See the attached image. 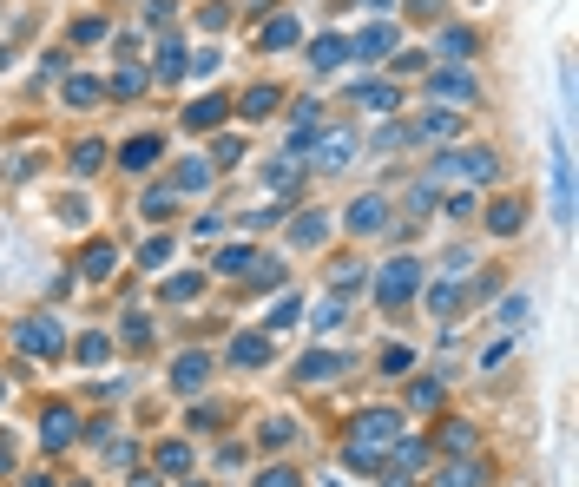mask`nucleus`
I'll return each mask as SVG.
<instances>
[{"mask_svg":"<svg viewBox=\"0 0 579 487\" xmlns=\"http://www.w3.org/2000/svg\"><path fill=\"white\" fill-rule=\"evenodd\" d=\"M501 178V158L487 152H474V145H461V152H448V158H435V178L428 185H494Z\"/></svg>","mask_w":579,"mask_h":487,"instance_id":"1","label":"nucleus"},{"mask_svg":"<svg viewBox=\"0 0 579 487\" xmlns=\"http://www.w3.org/2000/svg\"><path fill=\"white\" fill-rule=\"evenodd\" d=\"M415 290H422V257H389V264L376 270V303L382 310H402Z\"/></svg>","mask_w":579,"mask_h":487,"instance_id":"2","label":"nucleus"},{"mask_svg":"<svg viewBox=\"0 0 579 487\" xmlns=\"http://www.w3.org/2000/svg\"><path fill=\"white\" fill-rule=\"evenodd\" d=\"M349 441L382 455V448H395V441H402V415H395V409H362L356 428H349Z\"/></svg>","mask_w":579,"mask_h":487,"instance_id":"3","label":"nucleus"},{"mask_svg":"<svg viewBox=\"0 0 579 487\" xmlns=\"http://www.w3.org/2000/svg\"><path fill=\"white\" fill-rule=\"evenodd\" d=\"M14 349H27V356H60L66 336H60V323H47V316H27L14 330Z\"/></svg>","mask_w":579,"mask_h":487,"instance_id":"4","label":"nucleus"},{"mask_svg":"<svg viewBox=\"0 0 579 487\" xmlns=\"http://www.w3.org/2000/svg\"><path fill=\"white\" fill-rule=\"evenodd\" d=\"M553 218L573 224V158H566V132L553 139Z\"/></svg>","mask_w":579,"mask_h":487,"instance_id":"5","label":"nucleus"},{"mask_svg":"<svg viewBox=\"0 0 579 487\" xmlns=\"http://www.w3.org/2000/svg\"><path fill=\"white\" fill-rule=\"evenodd\" d=\"M395 47H402V33H395L389 20H369V27H362L356 40H349V53H356V60H389Z\"/></svg>","mask_w":579,"mask_h":487,"instance_id":"6","label":"nucleus"},{"mask_svg":"<svg viewBox=\"0 0 579 487\" xmlns=\"http://www.w3.org/2000/svg\"><path fill=\"white\" fill-rule=\"evenodd\" d=\"M204 382H211V356H204V349H185V356L172 362V389L178 395H198Z\"/></svg>","mask_w":579,"mask_h":487,"instance_id":"7","label":"nucleus"},{"mask_svg":"<svg viewBox=\"0 0 579 487\" xmlns=\"http://www.w3.org/2000/svg\"><path fill=\"white\" fill-rule=\"evenodd\" d=\"M382 224H389V198H382V191H362L356 205H349V231L369 237V231H382Z\"/></svg>","mask_w":579,"mask_h":487,"instance_id":"8","label":"nucleus"},{"mask_svg":"<svg viewBox=\"0 0 579 487\" xmlns=\"http://www.w3.org/2000/svg\"><path fill=\"white\" fill-rule=\"evenodd\" d=\"M158 158H165V139H158V132H139V139L119 145V165H126V172H152Z\"/></svg>","mask_w":579,"mask_h":487,"instance_id":"9","label":"nucleus"},{"mask_svg":"<svg viewBox=\"0 0 579 487\" xmlns=\"http://www.w3.org/2000/svg\"><path fill=\"white\" fill-rule=\"evenodd\" d=\"M349 158H356V132H323V139H316V165H323V172H343Z\"/></svg>","mask_w":579,"mask_h":487,"instance_id":"10","label":"nucleus"},{"mask_svg":"<svg viewBox=\"0 0 579 487\" xmlns=\"http://www.w3.org/2000/svg\"><path fill=\"white\" fill-rule=\"evenodd\" d=\"M112 264H119V244H112V237H93V244H86V257H79V277H86V283H106Z\"/></svg>","mask_w":579,"mask_h":487,"instance_id":"11","label":"nucleus"},{"mask_svg":"<svg viewBox=\"0 0 579 487\" xmlns=\"http://www.w3.org/2000/svg\"><path fill=\"white\" fill-rule=\"evenodd\" d=\"M349 369V356H336V349H310V356L297 362V382H336Z\"/></svg>","mask_w":579,"mask_h":487,"instance_id":"12","label":"nucleus"},{"mask_svg":"<svg viewBox=\"0 0 579 487\" xmlns=\"http://www.w3.org/2000/svg\"><path fill=\"white\" fill-rule=\"evenodd\" d=\"M297 40H303V27H297L290 14H270L264 27H257V47H264V53H277V47H297Z\"/></svg>","mask_w":579,"mask_h":487,"instance_id":"13","label":"nucleus"},{"mask_svg":"<svg viewBox=\"0 0 579 487\" xmlns=\"http://www.w3.org/2000/svg\"><path fill=\"white\" fill-rule=\"evenodd\" d=\"M349 99H356V106H369V112H376V119H389V112L402 106V99H395V86H389V79H362V86H356V93H349Z\"/></svg>","mask_w":579,"mask_h":487,"instance_id":"14","label":"nucleus"},{"mask_svg":"<svg viewBox=\"0 0 579 487\" xmlns=\"http://www.w3.org/2000/svg\"><path fill=\"white\" fill-rule=\"evenodd\" d=\"M40 441H47V448H73V441H79V415L66 409V402H60V409H47V428H40Z\"/></svg>","mask_w":579,"mask_h":487,"instance_id":"15","label":"nucleus"},{"mask_svg":"<svg viewBox=\"0 0 579 487\" xmlns=\"http://www.w3.org/2000/svg\"><path fill=\"white\" fill-rule=\"evenodd\" d=\"M224 112H231V99H224V93H204L198 106H185V126H191V132H211V126H224Z\"/></svg>","mask_w":579,"mask_h":487,"instance_id":"16","label":"nucleus"},{"mask_svg":"<svg viewBox=\"0 0 579 487\" xmlns=\"http://www.w3.org/2000/svg\"><path fill=\"white\" fill-rule=\"evenodd\" d=\"M520 224H527V205H520V198H494V205H487V231L494 237H514Z\"/></svg>","mask_w":579,"mask_h":487,"instance_id":"17","label":"nucleus"},{"mask_svg":"<svg viewBox=\"0 0 579 487\" xmlns=\"http://www.w3.org/2000/svg\"><path fill=\"white\" fill-rule=\"evenodd\" d=\"M349 60V40H336V33H323V40H310V66L316 73H336V66Z\"/></svg>","mask_w":579,"mask_h":487,"instance_id":"18","label":"nucleus"},{"mask_svg":"<svg viewBox=\"0 0 579 487\" xmlns=\"http://www.w3.org/2000/svg\"><path fill=\"white\" fill-rule=\"evenodd\" d=\"M152 79H158V86H178V79H185V47H178V40H165V47H158Z\"/></svg>","mask_w":579,"mask_h":487,"instance_id":"19","label":"nucleus"},{"mask_svg":"<svg viewBox=\"0 0 579 487\" xmlns=\"http://www.w3.org/2000/svg\"><path fill=\"white\" fill-rule=\"evenodd\" d=\"M428 93L435 99H474V79L468 73H428Z\"/></svg>","mask_w":579,"mask_h":487,"instance_id":"20","label":"nucleus"},{"mask_svg":"<svg viewBox=\"0 0 579 487\" xmlns=\"http://www.w3.org/2000/svg\"><path fill=\"white\" fill-rule=\"evenodd\" d=\"M204 185H211V158H185L172 172V191H204Z\"/></svg>","mask_w":579,"mask_h":487,"instance_id":"21","label":"nucleus"},{"mask_svg":"<svg viewBox=\"0 0 579 487\" xmlns=\"http://www.w3.org/2000/svg\"><path fill=\"white\" fill-rule=\"evenodd\" d=\"M231 362H237V369H257V362H270V336H237V343H231Z\"/></svg>","mask_w":579,"mask_h":487,"instance_id":"22","label":"nucleus"},{"mask_svg":"<svg viewBox=\"0 0 579 487\" xmlns=\"http://www.w3.org/2000/svg\"><path fill=\"white\" fill-rule=\"evenodd\" d=\"M283 106V93H277V86H251V93H244V106H237V112H244V119H270V112H277Z\"/></svg>","mask_w":579,"mask_h":487,"instance_id":"23","label":"nucleus"},{"mask_svg":"<svg viewBox=\"0 0 579 487\" xmlns=\"http://www.w3.org/2000/svg\"><path fill=\"white\" fill-rule=\"evenodd\" d=\"M66 165H73V178H93L99 165H106V145L99 139H86V145H73V158H66Z\"/></svg>","mask_w":579,"mask_h":487,"instance_id":"24","label":"nucleus"},{"mask_svg":"<svg viewBox=\"0 0 579 487\" xmlns=\"http://www.w3.org/2000/svg\"><path fill=\"white\" fill-rule=\"evenodd\" d=\"M145 218H152V224H165V218H172V211H178V191L172 185H152V191H145Z\"/></svg>","mask_w":579,"mask_h":487,"instance_id":"25","label":"nucleus"},{"mask_svg":"<svg viewBox=\"0 0 579 487\" xmlns=\"http://www.w3.org/2000/svg\"><path fill=\"white\" fill-rule=\"evenodd\" d=\"M165 303H191V297H204V277L198 270H185V277H165V290H158Z\"/></svg>","mask_w":579,"mask_h":487,"instance_id":"26","label":"nucleus"},{"mask_svg":"<svg viewBox=\"0 0 579 487\" xmlns=\"http://www.w3.org/2000/svg\"><path fill=\"white\" fill-rule=\"evenodd\" d=\"M158 474H191V448H185V441H158Z\"/></svg>","mask_w":579,"mask_h":487,"instance_id":"27","label":"nucleus"},{"mask_svg":"<svg viewBox=\"0 0 579 487\" xmlns=\"http://www.w3.org/2000/svg\"><path fill=\"white\" fill-rule=\"evenodd\" d=\"M106 93H112V99H139V93H145V73H139V66H119V73L106 79Z\"/></svg>","mask_w":579,"mask_h":487,"instance_id":"28","label":"nucleus"},{"mask_svg":"<svg viewBox=\"0 0 579 487\" xmlns=\"http://www.w3.org/2000/svg\"><path fill=\"white\" fill-rule=\"evenodd\" d=\"M454 132H461V119H454V112H422L415 139H454Z\"/></svg>","mask_w":579,"mask_h":487,"instance_id":"29","label":"nucleus"},{"mask_svg":"<svg viewBox=\"0 0 579 487\" xmlns=\"http://www.w3.org/2000/svg\"><path fill=\"white\" fill-rule=\"evenodd\" d=\"M257 441H264V448H290V441H297V422H290V415H270V422L257 428Z\"/></svg>","mask_w":579,"mask_h":487,"instance_id":"30","label":"nucleus"},{"mask_svg":"<svg viewBox=\"0 0 579 487\" xmlns=\"http://www.w3.org/2000/svg\"><path fill=\"white\" fill-rule=\"evenodd\" d=\"M73 356H79V362H106V356H112V336H106V330L79 336V343H73Z\"/></svg>","mask_w":579,"mask_h":487,"instance_id":"31","label":"nucleus"},{"mask_svg":"<svg viewBox=\"0 0 579 487\" xmlns=\"http://www.w3.org/2000/svg\"><path fill=\"white\" fill-rule=\"evenodd\" d=\"M441 53H448V60H468V53H474V27H448V33H441Z\"/></svg>","mask_w":579,"mask_h":487,"instance_id":"32","label":"nucleus"},{"mask_svg":"<svg viewBox=\"0 0 579 487\" xmlns=\"http://www.w3.org/2000/svg\"><path fill=\"white\" fill-rule=\"evenodd\" d=\"M435 487H481V461H454V468L441 474Z\"/></svg>","mask_w":579,"mask_h":487,"instance_id":"33","label":"nucleus"},{"mask_svg":"<svg viewBox=\"0 0 579 487\" xmlns=\"http://www.w3.org/2000/svg\"><path fill=\"white\" fill-rule=\"evenodd\" d=\"M99 93H106L99 79H66V106H99Z\"/></svg>","mask_w":579,"mask_h":487,"instance_id":"34","label":"nucleus"},{"mask_svg":"<svg viewBox=\"0 0 579 487\" xmlns=\"http://www.w3.org/2000/svg\"><path fill=\"white\" fill-rule=\"evenodd\" d=\"M323 237H329V218H316V211H310V218H297L290 244H323Z\"/></svg>","mask_w":579,"mask_h":487,"instance_id":"35","label":"nucleus"},{"mask_svg":"<svg viewBox=\"0 0 579 487\" xmlns=\"http://www.w3.org/2000/svg\"><path fill=\"white\" fill-rule=\"evenodd\" d=\"M408 369H415V349H402V343L382 349V376H408Z\"/></svg>","mask_w":579,"mask_h":487,"instance_id":"36","label":"nucleus"},{"mask_svg":"<svg viewBox=\"0 0 579 487\" xmlns=\"http://www.w3.org/2000/svg\"><path fill=\"white\" fill-rule=\"evenodd\" d=\"M251 264H257V257H251V244H231V251L218 257V270H224V277H244Z\"/></svg>","mask_w":579,"mask_h":487,"instance_id":"37","label":"nucleus"},{"mask_svg":"<svg viewBox=\"0 0 579 487\" xmlns=\"http://www.w3.org/2000/svg\"><path fill=\"white\" fill-rule=\"evenodd\" d=\"M290 185H297V165H290V158L264 165V191H290Z\"/></svg>","mask_w":579,"mask_h":487,"instance_id":"38","label":"nucleus"},{"mask_svg":"<svg viewBox=\"0 0 579 487\" xmlns=\"http://www.w3.org/2000/svg\"><path fill=\"white\" fill-rule=\"evenodd\" d=\"M428 310H435V316H454V310H461V290H454V283H435V290H428Z\"/></svg>","mask_w":579,"mask_h":487,"instance_id":"39","label":"nucleus"},{"mask_svg":"<svg viewBox=\"0 0 579 487\" xmlns=\"http://www.w3.org/2000/svg\"><path fill=\"white\" fill-rule=\"evenodd\" d=\"M527 310H533V297H527V290H514V297L501 303V323H507V330H520V323H527Z\"/></svg>","mask_w":579,"mask_h":487,"instance_id":"40","label":"nucleus"},{"mask_svg":"<svg viewBox=\"0 0 579 487\" xmlns=\"http://www.w3.org/2000/svg\"><path fill=\"white\" fill-rule=\"evenodd\" d=\"M139 264L145 270H165V264H172V237H152V244L139 251Z\"/></svg>","mask_w":579,"mask_h":487,"instance_id":"41","label":"nucleus"},{"mask_svg":"<svg viewBox=\"0 0 579 487\" xmlns=\"http://www.w3.org/2000/svg\"><path fill=\"white\" fill-rule=\"evenodd\" d=\"M408 409H441V382H415V389H408Z\"/></svg>","mask_w":579,"mask_h":487,"instance_id":"42","label":"nucleus"},{"mask_svg":"<svg viewBox=\"0 0 579 487\" xmlns=\"http://www.w3.org/2000/svg\"><path fill=\"white\" fill-rule=\"evenodd\" d=\"M303 316V297H277V310H270V330H290Z\"/></svg>","mask_w":579,"mask_h":487,"instance_id":"43","label":"nucleus"},{"mask_svg":"<svg viewBox=\"0 0 579 487\" xmlns=\"http://www.w3.org/2000/svg\"><path fill=\"white\" fill-rule=\"evenodd\" d=\"M204 158H211V165H237V158H244V139H231V132H224V139L211 145Z\"/></svg>","mask_w":579,"mask_h":487,"instance_id":"44","label":"nucleus"},{"mask_svg":"<svg viewBox=\"0 0 579 487\" xmlns=\"http://www.w3.org/2000/svg\"><path fill=\"white\" fill-rule=\"evenodd\" d=\"M316 330H336V323H343V297H323L316 303V316H310Z\"/></svg>","mask_w":579,"mask_h":487,"instance_id":"45","label":"nucleus"},{"mask_svg":"<svg viewBox=\"0 0 579 487\" xmlns=\"http://www.w3.org/2000/svg\"><path fill=\"white\" fill-rule=\"evenodd\" d=\"M86 218H93V205H86V198H60V224H73V231H79Z\"/></svg>","mask_w":579,"mask_h":487,"instance_id":"46","label":"nucleus"},{"mask_svg":"<svg viewBox=\"0 0 579 487\" xmlns=\"http://www.w3.org/2000/svg\"><path fill=\"white\" fill-rule=\"evenodd\" d=\"M126 343H152V323H145V310H126Z\"/></svg>","mask_w":579,"mask_h":487,"instance_id":"47","label":"nucleus"},{"mask_svg":"<svg viewBox=\"0 0 579 487\" xmlns=\"http://www.w3.org/2000/svg\"><path fill=\"white\" fill-rule=\"evenodd\" d=\"M73 40H79V47H99V40H106V20H79Z\"/></svg>","mask_w":579,"mask_h":487,"instance_id":"48","label":"nucleus"},{"mask_svg":"<svg viewBox=\"0 0 579 487\" xmlns=\"http://www.w3.org/2000/svg\"><path fill=\"white\" fill-rule=\"evenodd\" d=\"M204 27H211V33H224V27H231V7H224V0H211V7H204Z\"/></svg>","mask_w":579,"mask_h":487,"instance_id":"49","label":"nucleus"},{"mask_svg":"<svg viewBox=\"0 0 579 487\" xmlns=\"http://www.w3.org/2000/svg\"><path fill=\"white\" fill-rule=\"evenodd\" d=\"M441 448H474V428H468V422H454V428H441Z\"/></svg>","mask_w":579,"mask_h":487,"instance_id":"50","label":"nucleus"},{"mask_svg":"<svg viewBox=\"0 0 579 487\" xmlns=\"http://www.w3.org/2000/svg\"><path fill=\"white\" fill-rule=\"evenodd\" d=\"M106 461H119V468H132V461H139V448H132V441H106Z\"/></svg>","mask_w":579,"mask_h":487,"instance_id":"51","label":"nucleus"},{"mask_svg":"<svg viewBox=\"0 0 579 487\" xmlns=\"http://www.w3.org/2000/svg\"><path fill=\"white\" fill-rule=\"evenodd\" d=\"M257 487H297V474H290V468H264V474H257Z\"/></svg>","mask_w":579,"mask_h":487,"instance_id":"52","label":"nucleus"},{"mask_svg":"<svg viewBox=\"0 0 579 487\" xmlns=\"http://www.w3.org/2000/svg\"><path fill=\"white\" fill-rule=\"evenodd\" d=\"M441 7L448 0H408V14H422V20H441Z\"/></svg>","mask_w":579,"mask_h":487,"instance_id":"53","label":"nucleus"},{"mask_svg":"<svg viewBox=\"0 0 579 487\" xmlns=\"http://www.w3.org/2000/svg\"><path fill=\"white\" fill-rule=\"evenodd\" d=\"M14 468V435H0V474Z\"/></svg>","mask_w":579,"mask_h":487,"instance_id":"54","label":"nucleus"},{"mask_svg":"<svg viewBox=\"0 0 579 487\" xmlns=\"http://www.w3.org/2000/svg\"><path fill=\"white\" fill-rule=\"evenodd\" d=\"M132 487H165V481H158V474H132Z\"/></svg>","mask_w":579,"mask_h":487,"instance_id":"55","label":"nucleus"},{"mask_svg":"<svg viewBox=\"0 0 579 487\" xmlns=\"http://www.w3.org/2000/svg\"><path fill=\"white\" fill-rule=\"evenodd\" d=\"M27 487H53V481H47V474H33V481H27Z\"/></svg>","mask_w":579,"mask_h":487,"instance_id":"56","label":"nucleus"},{"mask_svg":"<svg viewBox=\"0 0 579 487\" xmlns=\"http://www.w3.org/2000/svg\"><path fill=\"white\" fill-rule=\"evenodd\" d=\"M7 60H14V53H7V47H0V66H7Z\"/></svg>","mask_w":579,"mask_h":487,"instance_id":"57","label":"nucleus"},{"mask_svg":"<svg viewBox=\"0 0 579 487\" xmlns=\"http://www.w3.org/2000/svg\"><path fill=\"white\" fill-rule=\"evenodd\" d=\"M369 7H389V0H369Z\"/></svg>","mask_w":579,"mask_h":487,"instance_id":"58","label":"nucleus"},{"mask_svg":"<svg viewBox=\"0 0 579 487\" xmlns=\"http://www.w3.org/2000/svg\"><path fill=\"white\" fill-rule=\"evenodd\" d=\"M191 487H211V481H191Z\"/></svg>","mask_w":579,"mask_h":487,"instance_id":"59","label":"nucleus"},{"mask_svg":"<svg viewBox=\"0 0 579 487\" xmlns=\"http://www.w3.org/2000/svg\"><path fill=\"white\" fill-rule=\"evenodd\" d=\"M0 395H7V382H0Z\"/></svg>","mask_w":579,"mask_h":487,"instance_id":"60","label":"nucleus"},{"mask_svg":"<svg viewBox=\"0 0 579 487\" xmlns=\"http://www.w3.org/2000/svg\"><path fill=\"white\" fill-rule=\"evenodd\" d=\"M323 487H336V481H323Z\"/></svg>","mask_w":579,"mask_h":487,"instance_id":"61","label":"nucleus"}]
</instances>
